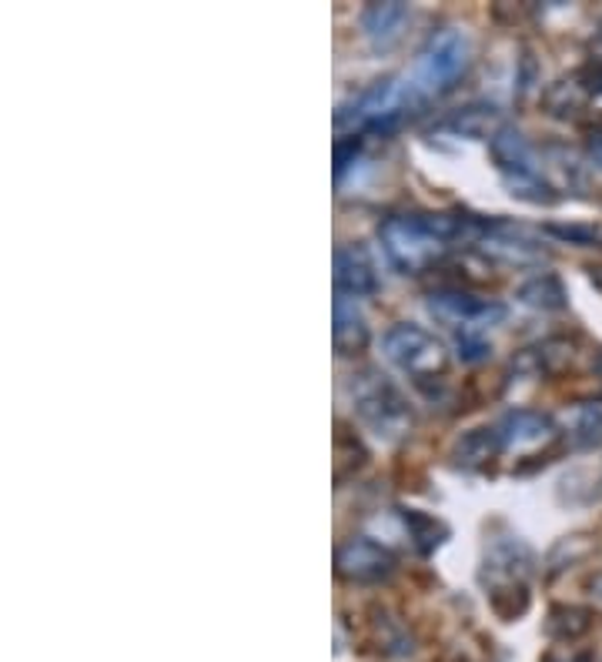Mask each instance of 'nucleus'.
Here are the masks:
<instances>
[{
    "label": "nucleus",
    "mask_w": 602,
    "mask_h": 662,
    "mask_svg": "<svg viewBox=\"0 0 602 662\" xmlns=\"http://www.w3.org/2000/svg\"><path fill=\"white\" fill-rule=\"evenodd\" d=\"M428 312L435 318H442L445 325H452L458 332V338H482L485 328H492L505 318V305H499L492 298H478V295L462 292V288L432 292Z\"/></svg>",
    "instance_id": "423d86ee"
},
{
    "label": "nucleus",
    "mask_w": 602,
    "mask_h": 662,
    "mask_svg": "<svg viewBox=\"0 0 602 662\" xmlns=\"http://www.w3.org/2000/svg\"><path fill=\"white\" fill-rule=\"evenodd\" d=\"M488 151H492V161L502 175V181L509 185V191L515 198H525V201H535V205H549L555 201V188L545 181L542 175V165L532 151V145L525 141L522 131L515 128H499L492 138H488Z\"/></svg>",
    "instance_id": "20e7f679"
},
{
    "label": "nucleus",
    "mask_w": 602,
    "mask_h": 662,
    "mask_svg": "<svg viewBox=\"0 0 602 662\" xmlns=\"http://www.w3.org/2000/svg\"><path fill=\"white\" fill-rule=\"evenodd\" d=\"M505 445H502V438H499V432H495V425H482V428H472V432H465L458 442H455V448H452V458H455V465H462V468H485L499 452H502Z\"/></svg>",
    "instance_id": "4468645a"
},
{
    "label": "nucleus",
    "mask_w": 602,
    "mask_h": 662,
    "mask_svg": "<svg viewBox=\"0 0 602 662\" xmlns=\"http://www.w3.org/2000/svg\"><path fill=\"white\" fill-rule=\"evenodd\" d=\"M372 332H368V322L358 308L355 298L348 295H335V312H332V342H335V352L338 355H358L365 352Z\"/></svg>",
    "instance_id": "f8f14e48"
},
{
    "label": "nucleus",
    "mask_w": 602,
    "mask_h": 662,
    "mask_svg": "<svg viewBox=\"0 0 602 662\" xmlns=\"http://www.w3.org/2000/svg\"><path fill=\"white\" fill-rule=\"evenodd\" d=\"M478 245L495 261H505V265H515V268H529V265L549 261V248H542L529 231L512 228L505 221H492L488 231H485V238Z\"/></svg>",
    "instance_id": "1a4fd4ad"
},
{
    "label": "nucleus",
    "mask_w": 602,
    "mask_h": 662,
    "mask_svg": "<svg viewBox=\"0 0 602 662\" xmlns=\"http://www.w3.org/2000/svg\"><path fill=\"white\" fill-rule=\"evenodd\" d=\"M589 158L602 168V128H595V131L589 135Z\"/></svg>",
    "instance_id": "aec40b11"
},
{
    "label": "nucleus",
    "mask_w": 602,
    "mask_h": 662,
    "mask_svg": "<svg viewBox=\"0 0 602 662\" xmlns=\"http://www.w3.org/2000/svg\"><path fill=\"white\" fill-rule=\"evenodd\" d=\"M398 512H402V522H405V528H408V535H412V542L422 555H428L432 549H438L445 542L448 528L435 515L418 512V508H398Z\"/></svg>",
    "instance_id": "dca6fc26"
},
{
    "label": "nucleus",
    "mask_w": 602,
    "mask_h": 662,
    "mask_svg": "<svg viewBox=\"0 0 602 662\" xmlns=\"http://www.w3.org/2000/svg\"><path fill=\"white\" fill-rule=\"evenodd\" d=\"M405 21H408V8L398 4V0H388V4H368L362 14V31L375 51H388L392 45H398Z\"/></svg>",
    "instance_id": "ddd939ff"
},
{
    "label": "nucleus",
    "mask_w": 602,
    "mask_h": 662,
    "mask_svg": "<svg viewBox=\"0 0 602 662\" xmlns=\"http://www.w3.org/2000/svg\"><path fill=\"white\" fill-rule=\"evenodd\" d=\"M348 392H352L358 422L372 435H378L388 445H395V442H402V438L412 435L415 412H412L408 398L402 395V388L388 375H382L378 368H362L352 378Z\"/></svg>",
    "instance_id": "f03ea898"
},
{
    "label": "nucleus",
    "mask_w": 602,
    "mask_h": 662,
    "mask_svg": "<svg viewBox=\"0 0 602 662\" xmlns=\"http://www.w3.org/2000/svg\"><path fill=\"white\" fill-rule=\"evenodd\" d=\"M385 358L398 365L405 375L415 382H435L448 372V348L422 325L415 322H398L385 332L382 338Z\"/></svg>",
    "instance_id": "39448f33"
},
{
    "label": "nucleus",
    "mask_w": 602,
    "mask_h": 662,
    "mask_svg": "<svg viewBox=\"0 0 602 662\" xmlns=\"http://www.w3.org/2000/svg\"><path fill=\"white\" fill-rule=\"evenodd\" d=\"M335 292L348 298H372L378 292V271L365 248H338L335 251Z\"/></svg>",
    "instance_id": "9d476101"
},
{
    "label": "nucleus",
    "mask_w": 602,
    "mask_h": 662,
    "mask_svg": "<svg viewBox=\"0 0 602 662\" xmlns=\"http://www.w3.org/2000/svg\"><path fill=\"white\" fill-rule=\"evenodd\" d=\"M472 58V45L458 28H438L418 51L412 75L405 78L412 85V91L422 101H432L438 95H445L468 68Z\"/></svg>",
    "instance_id": "7ed1b4c3"
},
{
    "label": "nucleus",
    "mask_w": 602,
    "mask_h": 662,
    "mask_svg": "<svg viewBox=\"0 0 602 662\" xmlns=\"http://www.w3.org/2000/svg\"><path fill=\"white\" fill-rule=\"evenodd\" d=\"M492 121H495V108H485V105H475V108H465V111H458L448 125L458 131V135H465V138H482V135H488L492 138Z\"/></svg>",
    "instance_id": "f3484780"
},
{
    "label": "nucleus",
    "mask_w": 602,
    "mask_h": 662,
    "mask_svg": "<svg viewBox=\"0 0 602 662\" xmlns=\"http://www.w3.org/2000/svg\"><path fill=\"white\" fill-rule=\"evenodd\" d=\"M492 218H475L465 211L438 215H392L382 221L378 238L388 261L405 275H422L448 255L452 245H478Z\"/></svg>",
    "instance_id": "f257e3e1"
},
{
    "label": "nucleus",
    "mask_w": 602,
    "mask_h": 662,
    "mask_svg": "<svg viewBox=\"0 0 602 662\" xmlns=\"http://www.w3.org/2000/svg\"><path fill=\"white\" fill-rule=\"evenodd\" d=\"M589 278H592V285L602 292V268H592V271H589Z\"/></svg>",
    "instance_id": "412c9836"
},
{
    "label": "nucleus",
    "mask_w": 602,
    "mask_h": 662,
    "mask_svg": "<svg viewBox=\"0 0 602 662\" xmlns=\"http://www.w3.org/2000/svg\"><path fill=\"white\" fill-rule=\"evenodd\" d=\"M485 582H492V599H499L502 592H519L525 595V572L532 565V552L525 542H519L515 535H499L485 545Z\"/></svg>",
    "instance_id": "0eeeda50"
},
{
    "label": "nucleus",
    "mask_w": 602,
    "mask_h": 662,
    "mask_svg": "<svg viewBox=\"0 0 602 662\" xmlns=\"http://www.w3.org/2000/svg\"><path fill=\"white\" fill-rule=\"evenodd\" d=\"M572 438H575L579 448L602 445V408H582L575 425H572Z\"/></svg>",
    "instance_id": "a211bd4d"
},
{
    "label": "nucleus",
    "mask_w": 602,
    "mask_h": 662,
    "mask_svg": "<svg viewBox=\"0 0 602 662\" xmlns=\"http://www.w3.org/2000/svg\"><path fill=\"white\" fill-rule=\"evenodd\" d=\"M515 298L535 312H562L565 308V288L555 275H535L519 285Z\"/></svg>",
    "instance_id": "2eb2a0df"
},
{
    "label": "nucleus",
    "mask_w": 602,
    "mask_h": 662,
    "mask_svg": "<svg viewBox=\"0 0 602 662\" xmlns=\"http://www.w3.org/2000/svg\"><path fill=\"white\" fill-rule=\"evenodd\" d=\"M549 629H552V632H559V635H569V639H572V635H579V632H585V629H589V612H585V609H572V605L565 609V605H562V609H555V612H552Z\"/></svg>",
    "instance_id": "6ab92c4d"
},
{
    "label": "nucleus",
    "mask_w": 602,
    "mask_h": 662,
    "mask_svg": "<svg viewBox=\"0 0 602 662\" xmlns=\"http://www.w3.org/2000/svg\"><path fill=\"white\" fill-rule=\"evenodd\" d=\"M335 565H338V575H345L352 582H382L392 575L395 555L382 542H375L368 535H355L338 549Z\"/></svg>",
    "instance_id": "6e6552de"
},
{
    "label": "nucleus",
    "mask_w": 602,
    "mask_h": 662,
    "mask_svg": "<svg viewBox=\"0 0 602 662\" xmlns=\"http://www.w3.org/2000/svg\"><path fill=\"white\" fill-rule=\"evenodd\" d=\"M592 595H595V599H602V575H599V579L592 582Z\"/></svg>",
    "instance_id": "4be33fe9"
},
{
    "label": "nucleus",
    "mask_w": 602,
    "mask_h": 662,
    "mask_svg": "<svg viewBox=\"0 0 602 662\" xmlns=\"http://www.w3.org/2000/svg\"><path fill=\"white\" fill-rule=\"evenodd\" d=\"M495 432L505 448H532L539 442H549L555 435V425L539 408H512L495 422Z\"/></svg>",
    "instance_id": "9b49d317"
}]
</instances>
